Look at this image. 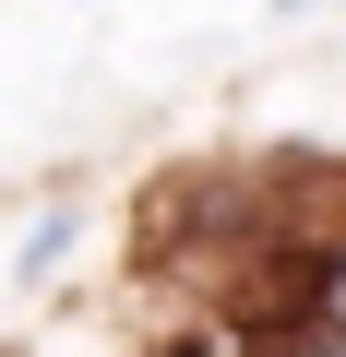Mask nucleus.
<instances>
[{
	"label": "nucleus",
	"mask_w": 346,
	"mask_h": 357,
	"mask_svg": "<svg viewBox=\"0 0 346 357\" xmlns=\"http://www.w3.org/2000/svg\"><path fill=\"white\" fill-rule=\"evenodd\" d=\"M298 357H346V333H310V345H298Z\"/></svg>",
	"instance_id": "f257e3e1"
}]
</instances>
